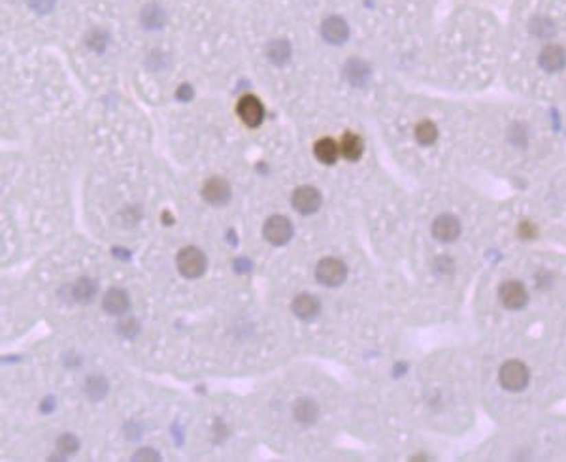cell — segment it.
Wrapping results in <instances>:
<instances>
[{"mask_svg":"<svg viewBox=\"0 0 566 462\" xmlns=\"http://www.w3.org/2000/svg\"><path fill=\"white\" fill-rule=\"evenodd\" d=\"M117 332H120L123 338H135L138 332H140V325L135 317H123L117 323Z\"/></svg>","mask_w":566,"mask_h":462,"instance_id":"obj_25","label":"cell"},{"mask_svg":"<svg viewBox=\"0 0 566 462\" xmlns=\"http://www.w3.org/2000/svg\"><path fill=\"white\" fill-rule=\"evenodd\" d=\"M436 136H438V128L431 121H421L418 127H416V138L421 146H431L436 142Z\"/></svg>","mask_w":566,"mask_h":462,"instance_id":"obj_22","label":"cell"},{"mask_svg":"<svg viewBox=\"0 0 566 462\" xmlns=\"http://www.w3.org/2000/svg\"><path fill=\"white\" fill-rule=\"evenodd\" d=\"M293 208L300 211L302 216L315 213L321 208V194L313 187H298L293 193Z\"/></svg>","mask_w":566,"mask_h":462,"instance_id":"obj_6","label":"cell"},{"mask_svg":"<svg viewBox=\"0 0 566 462\" xmlns=\"http://www.w3.org/2000/svg\"><path fill=\"white\" fill-rule=\"evenodd\" d=\"M432 234L434 238L440 240V242H453L457 240V236L461 234V223L459 219L451 213H444L434 219L432 223Z\"/></svg>","mask_w":566,"mask_h":462,"instance_id":"obj_9","label":"cell"},{"mask_svg":"<svg viewBox=\"0 0 566 462\" xmlns=\"http://www.w3.org/2000/svg\"><path fill=\"white\" fill-rule=\"evenodd\" d=\"M313 153L317 157V161L323 164H335L340 155V146L332 140V138H323L315 143Z\"/></svg>","mask_w":566,"mask_h":462,"instance_id":"obj_17","label":"cell"},{"mask_svg":"<svg viewBox=\"0 0 566 462\" xmlns=\"http://www.w3.org/2000/svg\"><path fill=\"white\" fill-rule=\"evenodd\" d=\"M343 74H346V78H348V82L351 85L361 87V85H365L370 80V67L366 65L365 60L350 59L346 68H343Z\"/></svg>","mask_w":566,"mask_h":462,"instance_id":"obj_14","label":"cell"},{"mask_svg":"<svg viewBox=\"0 0 566 462\" xmlns=\"http://www.w3.org/2000/svg\"><path fill=\"white\" fill-rule=\"evenodd\" d=\"M133 461H161V457H159V453H155L153 449H140V451L133 457Z\"/></svg>","mask_w":566,"mask_h":462,"instance_id":"obj_28","label":"cell"},{"mask_svg":"<svg viewBox=\"0 0 566 462\" xmlns=\"http://www.w3.org/2000/svg\"><path fill=\"white\" fill-rule=\"evenodd\" d=\"M530 32L540 38H547L555 32V25H553L552 19H547L544 15H536V17L530 21Z\"/></svg>","mask_w":566,"mask_h":462,"instance_id":"obj_23","label":"cell"},{"mask_svg":"<svg viewBox=\"0 0 566 462\" xmlns=\"http://www.w3.org/2000/svg\"><path fill=\"white\" fill-rule=\"evenodd\" d=\"M102 306L110 315H123L131 306L128 294L123 289H110L102 299Z\"/></svg>","mask_w":566,"mask_h":462,"instance_id":"obj_13","label":"cell"},{"mask_svg":"<svg viewBox=\"0 0 566 462\" xmlns=\"http://www.w3.org/2000/svg\"><path fill=\"white\" fill-rule=\"evenodd\" d=\"M321 34H323V38L327 40L328 44L340 45L350 38V27H348V23L343 21L342 17L330 15L321 25Z\"/></svg>","mask_w":566,"mask_h":462,"instance_id":"obj_8","label":"cell"},{"mask_svg":"<svg viewBox=\"0 0 566 462\" xmlns=\"http://www.w3.org/2000/svg\"><path fill=\"white\" fill-rule=\"evenodd\" d=\"M365 151V143L361 140V136L357 135H343L342 142H340V155H343L348 161H357Z\"/></svg>","mask_w":566,"mask_h":462,"instance_id":"obj_18","label":"cell"},{"mask_svg":"<svg viewBox=\"0 0 566 462\" xmlns=\"http://www.w3.org/2000/svg\"><path fill=\"white\" fill-rule=\"evenodd\" d=\"M262 234L272 246H285L293 238V224L287 217L272 216L267 219Z\"/></svg>","mask_w":566,"mask_h":462,"instance_id":"obj_4","label":"cell"},{"mask_svg":"<svg viewBox=\"0 0 566 462\" xmlns=\"http://www.w3.org/2000/svg\"><path fill=\"white\" fill-rule=\"evenodd\" d=\"M538 62H540V67L544 68L545 72H550V74H553V72H561V70L566 67L565 47H561V45L555 44L545 45L544 49L540 51Z\"/></svg>","mask_w":566,"mask_h":462,"instance_id":"obj_11","label":"cell"},{"mask_svg":"<svg viewBox=\"0 0 566 462\" xmlns=\"http://www.w3.org/2000/svg\"><path fill=\"white\" fill-rule=\"evenodd\" d=\"M191 97H193V89H191V85H181L178 91L179 100H189Z\"/></svg>","mask_w":566,"mask_h":462,"instance_id":"obj_30","label":"cell"},{"mask_svg":"<svg viewBox=\"0 0 566 462\" xmlns=\"http://www.w3.org/2000/svg\"><path fill=\"white\" fill-rule=\"evenodd\" d=\"M140 21L144 25V29L148 30H159L163 29V25L166 23V14L161 6L157 4H149L142 10Z\"/></svg>","mask_w":566,"mask_h":462,"instance_id":"obj_16","label":"cell"},{"mask_svg":"<svg viewBox=\"0 0 566 462\" xmlns=\"http://www.w3.org/2000/svg\"><path fill=\"white\" fill-rule=\"evenodd\" d=\"M536 234H538V231H536V227H534V224H530V223H521V224H519V236H521L523 240L536 238Z\"/></svg>","mask_w":566,"mask_h":462,"instance_id":"obj_29","label":"cell"},{"mask_svg":"<svg viewBox=\"0 0 566 462\" xmlns=\"http://www.w3.org/2000/svg\"><path fill=\"white\" fill-rule=\"evenodd\" d=\"M176 264H178L181 276L194 279V277H201L206 272L208 261H206V255L202 253L199 247H183L176 257Z\"/></svg>","mask_w":566,"mask_h":462,"instance_id":"obj_1","label":"cell"},{"mask_svg":"<svg viewBox=\"0 0 566 462\" xmlns=\"http://www.w3.org/2000/svg\"><path fill=\"white\" fill-rule=\"evenodd\" d=\"M500 383L508 391H521L529 383V370L519 360H510L500 368Z\"/></svg>","mask_w":566,"mask_h":462,"instance_id":"obj_3","label":"cell"},{"mask_svg":"<svg viewBox=\"0 0 566 462\" xmlns=\"http://www.w3.org/2000/svg\"><path fill=\"white\" fill-rule=\"evenodd\" d=\"M80 449V441L74 434H63L59 440H57V451L60 455H74L76 451Z\"/></svg>","mask_w":566,"mask_h":462,"instance_id":"obj_24","label":"cell"},{"mask_svg":"<svg viewBox=\"0 0 566 462\" xmlns=\"http://www.w3.org/2000/svg\"><path fill=\"white\" fill-rule=\"evenodd\" d=\"M83 393L85 396L93 400V402H98L102 400L108 393V381L102 376H89L85 383H83Z\"/></svg>","mask_w":566,"mask_h":462,"instance_id":"obj_19","label":"cell"},{"mask_svg":"<svg viewBox=\"0 0 566 462\" xmlns=\"http://www.w3.org/2000/svg\"><path fill=\"white\" fill-rule=\"evenodd\" d=\"M97 281L95 279H89V277H82V279H78V284L72 287V294H74V299L78 300V302H91V300L95 299V294H97Z\"/></svg>","mask_w":566,"mask_h":462,"instance_id":"obj_21","label":"cell"},{"mask_svg":"<svg viewBox=\"0 0 566 462\" xmlns=\"http://www.w3.org/2000/svg\"><path fill=\"white\" fill-rule=\"evenodd\" d=\"M321 306H319V300L315 299L313 294H308V292H302V294H298V297H295V300H293V313L297 315L298 319L302 321H312L317 317V313H319Z\"/></svg>","mask_w":566,"mask_h":462,"instance_id":"obj_12","label":"cell"},{"mask_svg":"<svg viewBox=\"0 0 566 462\" xmlns=\"http://www.w3.org/2000/svg\"><path fill=\"white\" fill-rule=\"evenodd\" d=\"M238 115L247 127H259L264 119V108L261 100L253 95H246L238 100Z\"/></svg>","mask_w":566,"mask_h":462,"instance_id":"obj_5","label":"cell"},{"mask_svg":"<svg viewBox=\"0 0 566 462\" xmlns=\"http://www.w3.org/2000/svg\"><path fill=\"white\" fill-rule=\"evenodd\" d=\"M267 57L274 65L282 67V65H285L291 59V44L287 40H274V42H270L269 47H267Z\"/></svg>","mask_w":566,"mask_h":462,"instance_id":"obj_20","label":"cell"},{"mask_svg":"<svg viewBox=\"0 0 566 462\" xmlns=\"http://www.w3.org/2000/svg\"><path fill=\"white\" fill-rule=\"evenodd\" d=\"M55 6V0H30V8L38 14H47Z\"/></svg>","mask_w":566,"mask_h":462,"instance_id":"obj_27","label":"cell"},{"mask_svg":"<svg viewBox=\"0 0 566 462\" xmlns=\"http://www.w3.org/2000/svg\"><path fill=\"white\" fill-rule=\"evenodd\" d=\"M106 40H108V36H106L102 30H93L89 36H87V44H89L91 49H104L106 45Z\"/></svg>","mask_w":566,"mask_h":462,"instance_id":"obj_26","label":"cell"},{"mask_svg":"<svg viewBox=\"0 0 566 462\" xmlns=\"http://www.w3.org/2000/svg\"><path fill=\"white\" fill-rule=\"evenodd\" d=\"M500 300L510 310H521L529 302V294H527V289L523 287L521 281L510 279L500 287Z\"/></svg>","mask_w":566,"mask_h":462,"instance_id":"obj_7","label":"cell"},{"mask_svg":"<svg viewBox=\"0 0 566 462\" xmlns=\"http://www.w3.org/2000/svg\"><path fill=\"white\" fill-rule=\"evenodd\" d=\"M202 196L214 206H223L231 200V185L221 178H212L202 187Z\"/></svg>","mask_w":566,"mask_h":462,"instance_id":"obj_10","label":"cell"},{"mask_svg":"<svg viewBox=\"0 0 566 462\" xmlns=\"http://www.w3.org/2000/svg\"><path fill=\"white\" fill-rule=\"evenodd\" d=\"M293 417L302 425H312L319 417V408L310 398H298L293 406Z\"/></svg>","mask_w":566,"mask_h":462,"instance_id":"obj_15","label":"cell"},{"mask_svg":"<svg viewBox=\"0 0 566 462\" xmlns=\"http://www.w3.org/2000/svg\"><path fill=\"white\" fill-rule=\"evenodd\" d=\"M315 277H317V281H319L321 285H325V287H338V285H342L343 281H346V277H348V268H346V264H343L340 259L328 257V259H323V261L317 264V268H315Z\"/></svg>","mask_w":566,"mask_h":462,"instance_id":"obj_2","label":"cell"}]
</instances>
